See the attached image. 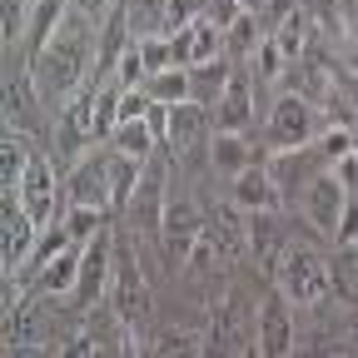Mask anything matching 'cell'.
<instances>
[{
    "mask_svg": "<svg viewBox=\"0 0 358 358\" xmlns=\"http://www.w3.org/2000/svg\"><path fill=\"white\" fill-rule=\"evenodd\" d=\"M264 40V30H259V10H244L229 30H224V50L229 55H254V45Z\"/></svg>",
    "mask_w": 358,
    "mask_h": 358,
    "instance_id": "f1b7e54d",
    "label": "cell"
},
{
    "mask_svg": "<svg viewBox=\"0 0 358 358\" xmlns=\"http://www.w3.org/2000/svg\"><path fill=\"white\" fill-rule=\"evenodd\" d=\"M204 338H209L214 353H259L254 338L244 334V313H239V299L234 294H214L209 319H204Z\"/></svg>",
    "mask_w": 358,
    "mask_h": 358,
    "instance_id": "ba28073f",
    "label": "cell"
},
{
    "mask_svg": "<svg viewBox=\"0 0 358 358\" xmlns=\"http://www.w3.org/2000/svg\"><path fill=\"white\" fill-rule=\"evenodd\" d=\"M110 254H115V244H110V239H100V234L85 244V259H80V284H75L80 308H95V303H100V294L110 289V274H115Z\"/></svg>",
    "mask_w": 358,
    "mask_h": 358,
    "instance_id": "5bb4252c",
    "label": "cell"
},
{
    "mask_svg": "<svg viewBox=\"0 0 358 358\" xmlns=\"http://www.w3.org/2000/svg\"><path fill=\"white\" fill-rule=\"evenodd\" d=\"M289 299H284V289L279 294H268L264 303H259V334H254V348L264 353V358H279V353H294V319H289Z\"/></svg>",
    "mask_w": 358,
    "mask_h": 358,
    "instance_id": "8fae6325",
    "label": "cell"
},
{
    "mask_svg": "<svg viewBox=\"0 0 358 358\" xmlns=\"http://www.w3.org/2000/svg\"><path fill=\"white\" fill-rule=\"evenodd\" d=\"M75 10H80L85 20H95V15H105V10H110V0H75Z\"/></svg>",
    "mask_w": 358,
    "mask_h": 358,
    "instance_id": "74e56055",
    "label": "cell"
},
{
    "mask_svg": "<svg viewBox=\"0 0 358 358\" xmlns=\"http://www.w3.org/2000/svg\"><path fill=\"white\" fill-rule=\"evenodd\" d=\"M338 244H358V194L348 199V209H343V224H338V234H334Z\"/></svg>",
    "mask_w": 358,
    "mask_h": 358,
    "instance_id": "8d00e7d4",
    "label": "cell"
},
{
    "mask_svg": "<svg viewBox=\"0 0 358 358\" xmlns=\"http://www.w3.org/2000/svg\"><path fill=\"white\" fill-rule=\"evenodd\" d=\"M140 159H129V155H115L110 150V209H129L134 194H140Z\"/></svg>",
    "mask_w": 358,
    "mask_h": 358,
    "instance_id": "d4e9b609",
    "label": "cell"
},
{
    "mask_svg": "<svg viewBox=\"0 0 358 358\" xmlns=\"http://www.w3.org/2000/svg\"><path fill=\"white\" fill-rule=\"evenodd\" d=\"M80 259H85V244H70L60 259H50V264H45V274H40V284H35V289L55 294V299L75 294V284H80Z\"/></svg>",
    "mask_w": 358,
    "mask_h": 358,
    "instance_id": "603a6c76",
    "label": "cell"
},
{
    "mask_svg": "<svg viewBox=\"0 0 358 358\" xmlns=\"http://www.w3.org/2000/svg\"><path fill=\"white\" fill-rule=\"evenodd\" d=\"M70 10H75V0H35V10H30V45H35V55L65 30Z\"/></svg>",
    "mask_w": 358,
    "mask_h": 358,
    "instance_id": "ffe728a7",
    "label": "cell"
},
{
    "mask_svg": "<svg viewBox=\"0 0 358 358\" xmlns=\"http://www.w3.org/2000/svg\"><path fill=\"white\" fill-rule=\"evenodd\" d=\"M199 348H209L204 329H164L150 338V353H199Z\"/></svg>",
    "mask_w": 358,
    "mask_h": 358,
    "instance_id": "4dcf8cb0",
    "label": "cell"
},
{
    "mask_svg": "<svg viewBox=\"0 0 358 358\" xmlns=\"http://www.w3.org/2000/svg\"><path fill=\"white\" fill-rule=\"evenodd\" d=\"M204 229H209V224H204L199 204H194V199H185V194H174V199L164 204V214H159L164 259H169V264H189V254H194V244H199V234H204Z\"/></svg>",
    "mask_w": 358,
    "mask_h": 358,
    "instance_id": "8992f818",
    "label": "cell"
},
{
    "mask_svg": "<svg viewBox=\"0 0 358 358\" xmlns=\"http://www.w3.org/2000/svg\"><path fill=\"white\" fill-rule=\"evenodd\" d=\"M15 194H20V204L30 209V219L40 224V229H50L55 224V199L65 194L60 189V179H55V169H50V159H30V169H25V179L15 185Z\"/></svg>",
    "mask_w": 358,
    "mask_h": 358,
    "instance_id": "9c48e42d",
    "label": "cell"
},
{
    "mask_svg": "<svg viewBox=\"0 0 358 358\" xmlns=\"http://www.w3.org/2000/svg\"><path fill=\"white\" fill-rule=\"evenodd\" d=\"M244 15V0H204V20H214L219 30H229Z\"/></svg>",
    "mask_w": 358,
    "mask_h": 358,
    "instance_id": "d590c367",
    "label": "cell"
},
{
    "mask_svg": "<svg viewBox=\"0 0 358 358\" xmlns=\"http://www.w3.org/2000/svg\"><path fill=\"white\" fill-rule=\"evenodd\" d=\"M40 239V224L30 219V209L20 204L15 189H6V239H0V259H6V274H20L30 249Z\"/></svg>",
    "mask_w": 358,
    "mask_h": 358,
    "instance_id": "30bf717a",
    "label": "cell"
},
{
    "mask_svg": "<svg viewBox=\"0 0 358 358\" xmlns=\"http://www.w3.org/2000/svg\"><path fill=\"white\" fill-rule=\"evenodd\" d=\"M308 30H313V20H308L303 6H289V10L279 15V25H268V35L279 40V50L289 55V65L303 60V50H308Z\"/></svg>",
    "mask_w": 358,
    "mask_h": 358,
    "instance_id": "7402d4cb",
    "label": "cell"
},
{
    "mask_svg": "<svg viewBox=\"0 0 358 358\" xmlns=\"http://www.w3.org/2000/svg\"><path fill=\"white\" fill-rule=\"evenodd\" d=\"M353 189L338 179V169H313L308 174V185H303V219L313 224L319 234H338V224H343V209H348Z\"/></svg>",
    "mask_w": 358,
    "mask_h": 358,
    "instance_id": "277c9868",
    "label": "cell"
},
{
    "mask_svg": "<svg viewBox=\"0 0 358 358\" xmlns=\"http://www.w3.org/2000/svg\"><path fill=\"white\" fill-rule=\"evenodd\" d=\"M145 90L164 105H185V100H194V75H189V65H169V70L150 75Z\"/></svg>",
    "mask_w": 358,
    "mask_h": 358,
    "instance_id": "484cf974",
    "label": "cell"
},
{
    "mask_svg": "<svg viewBox=\"0 0 358 358\" xmlns=\"http://www.w3.org/2000/svg\"><path fill=\"white\" fill-rule=\"evenodd\" d=\"M199 15H204V0H164V35L194 25Z\"/></svg>",
    "mask_w": 358,
    "mask_h": 358,
    "instance_id": "e575fe53",
    "label": "cell"
},
{
    "mask_svg": "<svg viewBox=\"0 0 358 358\" xmlns=\"http://www.w3.org/2000/svg\"><path fill=\"white\" fill-rule=\"evenodd\" d=\"M284 254H289V249H284V229H279L274 209H249V259L259 264V274L279 279Z\"/></svg>",
    "mask_w": 358,
    "mask_h": 358,
    "instance_id": "7c38bea8",
    "label": "cell"
},
{
    "mask_svg": "<svg viewBox=\"0 0 358 358\" xmlns=\"http://www.w3.org/2000/svg\"><path fill=\"white\" fill-rule=\"evenodd\" d=\"M234 199L244 209H279L284 199V185H279V174L274 169H264V164H249L234 174Z\"/></svg>",
    "mask_w": 358,
    "mask_h": 358,
    "instance_id": "ac0fdd59",
    "label": "cell"
},
{
    "mask_svg": "<svg viewBox=\"0 0 358 358\" xmlns=\"http://www.w3.org/2000/svg\"><path fill=\"white\" fill-rule=\"evenodd\" d=\"M65 204H95V209H110V155L90 150L70 164L65 174Z\"/></svg>",
    "mask_w": 358,
    "mask_h": 358,
    "instance_id": "52a82bcc",
    "label": "cell"
},
{
    "mask_svg": "<svg viewBox=\"0 0 358 358\" xmlns=\"http://www.w3.org/2000/svg\"><path fill=\"white\" fill-rule=\"evenodd\" d=\"M353 6H358V0H353Z\"/></svg>",
    "mask_w": 358,
    "mask_h": 358,
    "instance_id": "ab89813d",
    "label": "cell"
},
{
    "mask_svg": "<svg viewBox=\"0 0 358 358\" xmlns=\"http://www.w3.org/2000/svg\"><path fill=\"white\" fill-rule=\"evenodd\" d=\"M209 159H214V169H219V174H229V179H234L239 169H249V164H254L249 140H244L239 129H219L214 140H209Z\"/></svg>",
    "mask_w": 358,
    "mask_h": 358,
    "instance_id": "cb8c5ba5",
    "label": "cell"
},
{
    "mask_svg": "<svg viewBox=\"0 0 358 358\" xmlns=\"http://www.w3.org/2000/svg\"><path fill=\"white\" fill-rule=\"evenodd\" d=\"M150 274H145V264L134 259V244H115V274H110V308L120 313V319L134 329V338H140L145 319H150ZM145 348V343H140Z\"/></svg>",
    "mask_w": 358,
    "mask_h": 358,
    "instance_id": "3957f363",
    "label": "cell"
},
{
    "mask_svg": "<svg viewBox=\"0 0 358 358\" xmlns=\"http://www.w3.org/2000/svg\"><path fill=\"white\" fill-rule=\"evenodd\" d=\"M155 145H159V134L150 129V120H120L115 134H110V150H115V155H129V159H140V164H150Z\"/></svg>",
    "mask_w": 358,
    "mask_h": 358,
    "instance_id": "44dd1931",
    "label": "cell"
},
{
    "mask_svg": "<svg viewBox=\"0 0 358 358\" xmlns=\"http://www.w3.org/2000/svg\"><path fill=\"white\" fill-rule=\"evenodd\" d=\"M279 289H284V299L294 303V308H319V303H329V294H334V264L319 254V249H289L284 254V264H279Z\"/></svg>",
    "mask_w": 358,
    "mask_h": 358,
    "instance_id": "7a4b0ae2",
    "label": "cell"
},
{
    "mask_svg": "<svg viewBox=\"0 0 358 358\" xmlns=\"http://www.w3.org/2000/svg\"><path fill=\"white\" fill-rule=\"evenodd\" d=\"M249 60H254V80H259V85H274V80H284V70H289V55L279 50L274 35H264V40L254 45Z\"/></svg>",
    "mask_w": 358,
    "mask_h": 358,
    "instance_id": "4316f807",
    "label": "cell"
},
{
    "mask_svg": "<svg viewBox=\"0 0 358 358\" xmlns=\"http://www.w3.org/2000/svg\"><path fill=\"white\" fill-rule=\"evenodd\" d=\"M224 55V30L214 25V20H194V25H185V30H174V60L179 65H204V60H219Z\"/></svg>",
    "mask_w": 358,
    "mask_h": 358,
    "instance_id": "9a60e30c",
    "label": "cell"
},
{
    "mask_svg": "<svg viewBox=\"0 0 358 358\" xmlns=\"http://www.w3.org/2000/svg\"><path fill=\"white\" fill-rule=\"evenodd\" d=\"M209 234H214V244L229 254V259L234 254H249V209L239 199H219L214 214H209Z\"/></svg>",
    "mask_w": 358,
    "mask_h": 358,
    "instance_id": "2e32d148",
    "label": "cell"
},
{
    "mask_svg": "<svg viewBox=\"0 0 358 358\" xmlns=\"http://www.w3.org/2000/svg\"><path fill=\"white\" fill-rule=\"evenodd\" d=\"M0 338H6V353H25L40 343V308L30 299L6 308V324H0Z\"/></svg>",
    "mask_w": 358,
    "mask_h": 358,
    "instance_id": "d6986e66",
    "label": "cell"
},
{
    "mask_svg": "<svg viewBox=\"0 0 358 358\" xmlns=\"http://www.w3.org/2000/svg\"><path fill=\"white\" fill-rule=\"evenodd\" d=\"M134 45H140V60H145V80L169 70V65H179L174 60V35H140Z\"/></svg>",
    "mask_w": 358,
    "mask_h": 358,
    "instance_id": "f546056e",
    "label": "cell"
},
{
    "mask_svg": "<svg viewBox=\"0 0 358 358\" xmlns=\"http://www.w3.org/2000/svg\"><path fill=\"white\" fill-rule=\"evenodd\" d=\"M100 219H105V209H95V204H70L65 209V229H70L75 244H90L100 234Z\"/></svg>",
    "mask_w": 358,
    "mask_h": 358,
    "instance_id": "1f68e13d",
    "label": "cell"
},
{
    "mask_svg": "<svg viewBox=\"0 0 358 358\" xmlns=\"http://www.w3.org/2000/svg\"><path fill=\"white\" fill-rule=\"evenodd\" d=\"M264 6H274V0H244V10H264Z\"/></svg>",
    "mask_w": 358,
    "mask_h": 358,
    "instance_id": "f35d334b",
    "label": "cell"
},
{
    "mask_svg": "<svg viewBox=\"0 0 358 358\" xmlns=\"http://www.w3.org/2000/svg\"><path fill=\"white\" fill-rule=\"evenodd\" d=\"M30 10H35V0H6V6H0V15H6V25H0L6 45H15V40L30 30Z\"/></svg>",
    "mask_w": 358,
    "mask_h": 358,
    "instance_id": "836d02e7",
    "label": "cell"
},
{
    "mask_svg": "<svg viewBox=\"0 0 358 358\" xmlns=\"http://www.w3.org/2000/svg\"><path fill=\"white\" fill-rule=\"evenodd\" d=\"M249 120H254V70H234L229 75V85L219 90V100H214V124L219 129H249Z\"/></svg>",
    "mask_w": 358,
    "mask_h": 358,
    "instance_id": "4fadbf2b",
    "label": "cell"
},
{
    "mask_svg": "<svg viewBox=\"0 0 358 358\" xmlns=\"http://www.w3.org/2000/svg\"><path fill=\"white\" fill-rule=\"evenodd\" d=\"M129 6H120V10H110V20L100 25V50H95V80H110L115 70H120V60H124V50H129Z\"/></svg>",
    "mask_w": 358,
    "mask_h": 358,
    "instance_id": "e0dca14e",
    "label": "cell"
},
{
    "mask_svg": "<svg viewBox=\"0 0 358 358\" xmlns=\"http://www.w3.org/2000/svg\"><path fill=\"white\" fill-rule=\"evenodd\" d=\"M0 150H6V169H0V179H6V189H15L20 179H25V169H30V159H35V155H30V140H25L20 129H10Z\"/></svg>",
    "mask_w": 358,
    "mask_h": 358,
    "instance_id": "83f0119b",
    "label": "cell"
},
{
    "mask_svg": "<svg viewBox=\"0 0 358 358\" xmlns=\"http://www.w3.org/2000/svg\"><path fill=\"white\" fill-rule=\"evenodd\" d=\"M313 129H319V120H313V100L299 95V90H284V95L274 100V110H268V140H274V150L279 155L303 150L313 140Z\"/></svg>",
    "mask_w": 358,
    "mask_h": 358,
    "instance_id": "5b68a950",
    "label": "cell"
},
{
    "mask_svg": "<svg viewBox=\"0 0 358 358\" xmlns=\"http://www.w3.org/2000/svg\"><path fill=\"white\" fill-rule=\"evenodd\" d=\"M95 50H100V40H90L85 15L70 20V25L35 55V65H30L35 90H40L45 100H70L75 90H85L90 75H95V70H90V65H95Z\"/></svg>",
    "mask_w": 358,
    "mask_h": 358,
    "instance_id": "6da1fadb",
    "label": "cell"
},
{
    "mask_svg": "<svg viewBox=\"0 0 358 358\" xmlns=\"http://www.w3.org/2000/svg\"><path fill=\"white\" fill-rule=\"evenodd\" d=\"M334 294L358 299V244H343V254L334 259Z\"/></svg>",
    "mask_w": 358,
    "mask_h": 358,
    "instance_id": "d6a6232c",
    "label": "cell"
}]
</instances>
